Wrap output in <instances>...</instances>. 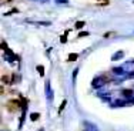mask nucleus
<instances>
[{
	"label": "nucleus",
	"instance_id": "nucleus-3",
	"mask_svg": "<svg viewBox=\"0 0 134 131\" xmlns=\"http://www.w3.org/2000/svg\"><path fill=\"white\" fill-rule=\"evenodd\" d=\"M98 4H108L110 3V0H97Z\"/></svg>",
	"mask_w": 134,
	"mask_h": 131
},
{
	"label": "nucleus",
	"instance_id": "nucleus-7",
	"mask_svg": "<svg viewBox=\"0 0 134 131\" xmlns=\"http://www.w3.org/2000/svg\"><path fill=\"white\" fill-rule=\"evenodd\" d=\"M39 71H40V76L44 74V73H43V67H41V66H39Z\"/></svg>",
	"mask_w": 134,
	"mask_h": 131
},
{
	"label": "nucleus",
	"instance_id": "nucleus-8",
	"mask_svg": "<svg viewBox=\"0 0 134 131\" xmlns=\"http://www.w3.org/2000/svg\"><path fill=\"white\" fill-rule=\"evenodd\" d=\"M131 90H126V91H124V94H126V95H130V94H131Z\"/></svg>",
	"mask_w": 134,
	"mask_h": 131
},
{
	"label": "nucleus",
	"instance_id": "nucleus-9",
	"mask_svg": "<svg viewBox=\"0 0 134 131\" xmlns=\"http://www.w3.org/2000/svg\"><path fill=\"white\" fill-rule=\"evenodd\" d=\"M113 34H114V33H106V34H104V37H111Z\"/></svg>",
	"mask_w": 134,
	"mask_h": 131
},
{
	"label": "nucleus",
	"instance_id": "nucleus-6",
	"mask_svg": "<svg viewBox=\"0 0 134 131\" xmlns=\"http://www.w3.org/2000/svg\"><path fill=\"white\" fill-rule=\"evenodd\" d=\"M70 60H76V57H77V54H70Z\"/></svg>",
	"mask_w": 134,
	"mask_h": 131
},
{
	"label": "nucleus",
	"instance_id": "nucleus-5",
	"mask_svg": "<svg viewBox=\"0 0 134 131\" xmlns=\"http://www.w3.org/2000/svg\"><path fill=\"white\" fill-rule=\"evenodd\" d=\"M37 118H39V114H36V113H34V114H31V120H37Z\"/></svg>",
	"mask_w": 134,
	"mask_h": 131
},
{
	"label": "nucleus",
	"instance_id": "nucleus-2",
	"mask_svg": "<svg viewBox=\"0 0 134 131\" xmlns=\"http://www.w3.org/2000/svg\"><path fill=\"white\" fill-rule=\"evenodd\" d=\"M2 81L4 83V84H9L10 83V77H9L7 74H4V76H2Z\"/></svg>",
	"mask_w": 134,
	"mask_h": 131
},
{
	"label": "nucleus",
	"instance_id": "nucleus-4",
	"mask_svg": "<svg viewBox=\"0 0 134 131\" xmlns=\"http://www.w3.org/2000/svg\"><path fill=\"white\" fill-rule=\"evenodd\" d=\"M83 26H84V21H77V23H76V27L77 29H81Z\"/></svg>",
	"mask_w": 134,
	"mask_h": 131
},
{
	"label": "nucleus",
	"instance_id": "nucleus-1",
	"mask_svg": "<svg viewBox=\"0 0 134 131\" xmlns=\"http://www.w3.org/2000/svg\"><path fill=\"white\" fill-rule=\"evenodd\" d=\"M20 107H21V104H20V101L19 100H9L7 101V104H6V108H7L10 113H17L19 110H20Z\"/></svg>",
	"mask_w": 134,
	"mask_h": 131
}]
</instances>
